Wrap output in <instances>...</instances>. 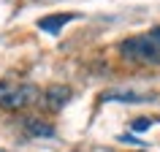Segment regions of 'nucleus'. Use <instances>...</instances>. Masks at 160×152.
I'll list each match as a JSON object with an SVG mask.
<instances>
[{
	"label": "nucleus",
	"instance_id": "1",
	"mask_svg": "<svg viewBox=\"0 0 160 152\" xmlns=\"http://www.w3.org/2000/svg\"><path fill=\"white\" fill-rule=\"evenodd\" d=\"M119 57L128 63L158 65L160 63V27H152L144 35H130L119 43Z\"/></svg>",
	"mask_w": 160,
	"mask_h": 152
},
{
	"label": "nucleus",
	"instance_id": "2",
	"mask_svg": "<svg viewBox=\"0 0 160 152\" xmlns=\"http://www.w3.org/2000/svg\"><path fill=\"white\" fill-rule=\"evenodd\" d=\"M41 98L38 87L30 82H11V79H0V109L6 111H19L27 109L30 103Z\"/></svg>",
	"mask_w": 160,
	"mask_h": 152
},
{
	"label": "nucleus",
	"instance_id": "3",
	"mask_svg": "<svg viewBox=\"0 0 160 152\" xmlns=\"http://www.w3.org/2000/svg\"><path fill=\"white\" fill-rule=\"evenodd\" d=\"M71 98H73V90L68 84H52V87H46L43 95H41L43 106L49 111H62V106H68Z\"/></svg>",
	"mask_w": 160,
	"mask_h": 152
},
{
	"label": "nucleus",
	"instance_id": "4",
	"mask_svg": "<svg viewBox=\"0 0 160 152\" xmlns=\"http://www.w3.org/2000/svg\"><path fill=\"white\" fill-rule=\"evenodd\" d=\"M73 19H76V14H49V17L38 19V30H43V33H60Z\"/></svg>",
	"mask_w": 160,
	"mask_h": 152
},
{
	"label": "nucleus",
	"instance_id": "5",
	"mask_svg": "<svg viewBox=\"0 0 160 152\" xmlns=\"http://www.w3.org/2000/svg\"><path fill=\"white\" fill-rule=\"evenodd\" d=\"M25 130L33 139H52L54 136V125H49V122H43V119H25Z\"/></svg>",
	"mask_w": 160,
	"mask_h": 152
},
{
	"label": "nucleus",
	"instance_id": "6",
	"mask_svg": "<svg viewBox=\"0 0 160 152\" xmlns=\"http://www.w3.org/2000/svg\"><path fill=\"white\" fill-rule=\"evenodd\" d=\"M103 101H128V103H144L152 101V95H138V93H106Z\"/></svg>",
	"mask_w": 160,
	"mask_h": 152
},
{
	"label": "nucleus",
	"instance_id": "7",
	"mask_svg": "<svg viewBox=\"0 0 160 152\" xmlns=\"http://www.w3.org/2000/svg\"><path fill=\"white\" fill-rule=\"evenodd\" d=\"M149 125H152V119H136V122H133V130H147Z\"/></svg>",
	"mask_w": 160,
	"mask_h": 152
}]
</instances>
